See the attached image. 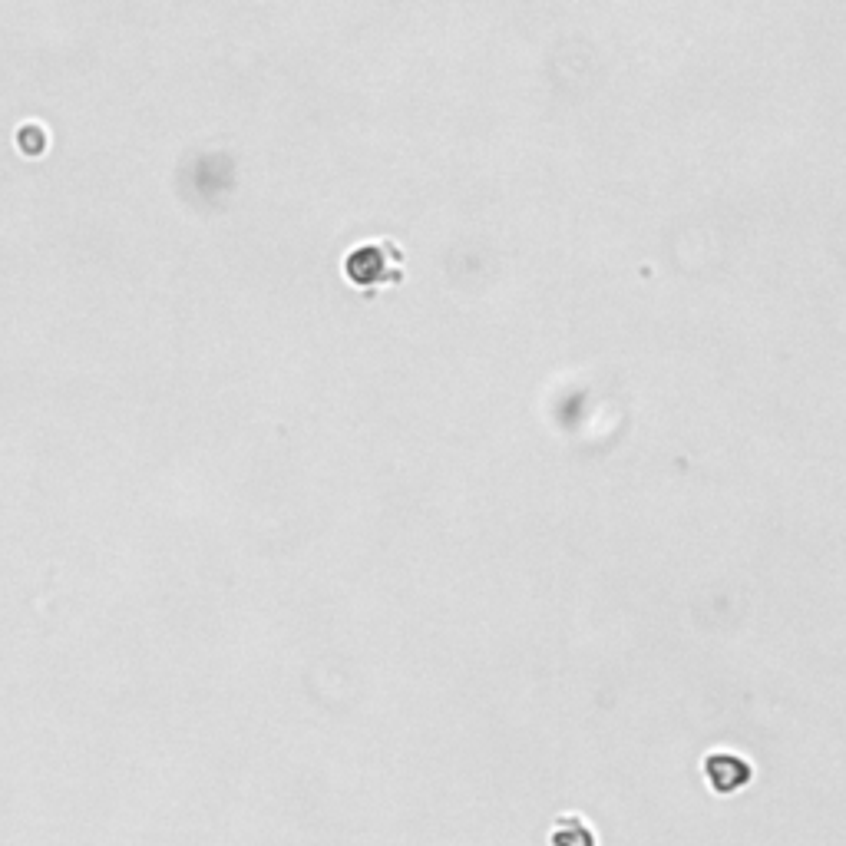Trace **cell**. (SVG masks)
<instances>
[{
  "mask_svg": "<svg viewBox=\"0 0 846 846\" xmlns=\"http://www.w3.org/2000/svg\"><path fill=\"white\" fill-rule=\"evenodd\" d=\"M390 252V245L384 242H371V245H361V248H354L351 255H347V262H344V271H347V278L354 281V285H364V288H374V285H381V281H397L400 275H394V271H387V255Z\"/></svg>",
  "mask_w": 846,
  "mask_h": 846,
  "instance_id": "cell-1",
  "label": "cell"
},
{
  "mask_svg": "<svg viewBox=\"0 0 846 846\" xmlns=\"http://www.w3.org/2000/svg\"><path fill=\"white\" fill-rule=\"evenodd\" d=\"M704 774H708L711 787L718 794H731V790H741L751 780V767L734 754H711L704 761Z\"/></svg>",
  "mask_w": 846,
  "mask_h": 846,
  "instance_id": "cell-2",
  "label": "cell"
},
{
  "mask_svg": "<svg viewBox=\"0 0 846 846\" xmlns=\"http://www.w3.org/2000/svg\"><path fill=\"white\" fill-rule=\"evenodd\" d=\"M552 846H595V833L582 817H562L552 830Z\"/></svg>",
  "mask_w": 846,
  "mask_h": 846,
  "instance_id": "cell-3",
  "label": "cell"
}]
</instances>
